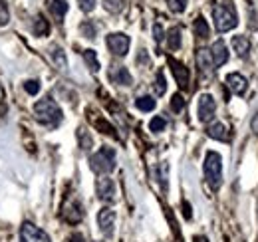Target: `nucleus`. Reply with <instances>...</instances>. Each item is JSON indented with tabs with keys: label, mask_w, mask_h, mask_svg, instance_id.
<instances>
[{
	"label": "nucleus",
	"mask_w": 258,
	"mask_h": 242,
	"mask_svg": "<svg viewBox=\"0 0 258 242\" xmlns=\"http://www.w3.org/2000/svg\"><path fill=\"white\" fill-rule=\"evenodd\" d=\"M64 216L66 220H70V222H80L82 216H84L82 207L80 205H70V211H64Z\"/></svg>",
	"instance_id": "5701e85b"
},
{
	"label": "nucleus",
	"mask_w": 258,
	"mask_h": 242,
	"mask_svg": "<svg viewBox=\"0 0 258 242\" xmlns=\"http://www.w3.org/2000/svg\"><path fill=\"white\" fill-rule=\"evenodd\" d=\"M197 64H199L201 72H205V74H213V70H215V64H213L209 50H199L197 52Z\"/></svg>",
	"instance_id": "2eb2a0df"
},
{
	"label": "nucleus",
	"mask_w": 258,
	"mask_h": 242,
	"mask_svg": "<svg viewBox=\"0 0 258 242\" xmlns=\"http://www.w3.org/2000/svg\"><path fill=\"white\" fill-rule=\"evenodd\" d=\"M183 214H185V218H191V216H193V212H191V205H189L187 201H183Z\"/></svg>",
	"instance_id": "4c0bfd02"
},
{
	"label": "nucleus",
	"mask_w": 258,
	"mask_h": 242,
	"mask_svg": "<svg viewBox=\"0 0 258 242\" xmlns=\"http://www.w3.org/2000/svg\"><path fill=\"white\" fill-rule=\"evenodd\" d=\"M153 38H155V42H161V40H163L161 24H155V26H153Z\"/></svg>",
	"instance_id": "e433bc0d"
},
{
	"label": "nucleus",
	"mask_w": 258,
	"mask_h": 242,
	"mask_svg": "<svg viewBox=\"0 0 258 242\" xmlns=\"http://www.w3.org/2000/svg\"><path fill=\"white\" fill-rule=\"evenodd\" d=\"M97 226H99L101 234L109 238L113 234V226H115V211L109 207H103L97 212Z\"/></svg>",
	"instance_id": "0eeeda50"
},
{
	"label": "nucleus",
	"mask_w": 258,
	"mask_h": 242,
	"mask_svg": "<svg viewBox=\"0 0 258 242\" xmlns=\"http://www.w3.org/2000/svg\"><path fill=\"white\" fill-rule=\"evenodd\" d=\"M155 105H157V101H155V97H151V95H141V97L135 99V107H137L139 111H153Z\"/></svg>",
	"instance_id": "6ab92c4d"
},
{
	"label": "nucleus",
	"mask_w": 258,
	"mask_h": 242,
	"mask_svg": "<svg viewBox=\"0 0 258 242\" xmlns=\"http://www.w3.org/2000/svg\"><path fill=\"white\" fill-rule=\"evenodd\" d=\"M24 90H26V93H30V95H36V93L40 91V82H38V80H28V82H24Z\"/></svg>",
	"instance_id": "2f4dec72"
},
{
	"label": "nucleus",
	"mask_w": 258,
	"mask_h": 242,
	"mask_svg": "<svg viewBox=\"0 0 258 242\" xmlns=\"http://www.w3.org/2000/svg\"><path fill=\"white\" fill-rule=\"evenodd\" d=\"M78 4L84 12H92L96 8V0H78Z\"/></svg>",
	"instance_id": "c9c22d12"
},
{
	"label": "nucleus",
	"mask_w": 258,
	"mask_h": 242,
	"mask_svg": "<svg viewBox=\"0 0 258 242\" xmlns=\"http://www.w3.org/2000/svg\"><path fill=\"white\" fill-rule=\"evenodd\" d=\"M252 129H254V133H258V115H256V119L252 121Z\"/></svg>",
	"instance_id": "ea45409f"
},
{
	"label": "nucleus",
	"mask_w": 258,
	"mask_h": 242,
	"mask_svg": "<svg viewBox=\"0 0 258 242\" xmlns=\"http://www.w3.org/2000/svg\"><path fill=\"white\" fill-rule=\"evenodd\" d=\"M18 238H20V242H50L48 232H44L42 228H38L32 222H22Z\"/></svg>",
	"instance_id": "423d86ee"
},
{
	"label": "nucleus",
	"mask_w": 258,
	"mask_h": 242,
	"mask_svg": "<svg viewBox=\"0 0 258 242\" xmlns=\"http://www.w3.org/2000/svg\"><path fill=\"white\" fill-rule=\"evenodd\" d=\"M80 30H82V34H84L86 38H96V26H94L92 22H84Z\"/></svg>",
	"instance_id": "473e14b6"
},
{
	"label": "nucleus",
	"mask_w": 258,
	"mask_h": 242,
	"mask_svg": "<svg viewBox=\"0 0 258 242\" xmlns=\"http://www.w3.org/2000/svg\"><path fill=\"white\" fill-rule=\"evenodd\" d=\"M68 242H86V238H84L80 232H76V234H72V236L68 238Z\"/></svg>",
	"instance_id": "58836bf2"
},
{
	"label": "nucleus",
	"mask_w": 258,
	"mask_h": 242,
	"mask_svg": "<svg viewBox=\"0 0 258 242\" xmlns=\"http://www.w3.org/2000/svg\"><path fill=\"white\" fill-rule=\"evenodd\" d=\"M96 127H99V129H103V133H109V135H113L115 137V129L109 125V123H105L103 119H97L96 121Z\"/></svg>",
	"instance_id": "72a5a7b5"
},
{
	"label": "nucleus",
	"mask_w": 258,
	"mask_h": 242,
	"mask_svg": "<svg viewBox=\"0 0 258 242\" xmlns=\"http://www.w3.org/2000/svg\"><path fill=\"white\" fill-rule=\"evenodd\" d=\"M167 46H169V50H179L181 48V28L179 26H173L167 32Z\"/></svg>",
	"instance_id": "a211bd4d"
},
{
	"label": "nucleus",
	"mask_w": 258,
	"mask_h": 242,
	"mask_svg": "<svg viewBox=\"0 0 258 242\" xmlns=\"http://www.w3.org/2000/svg\"><path fill=\"white\" fill-rule=\"evenodd\" d=\"M109 80L117 86H131L133 84V78H131V74H129L125 66H113L109 70Z\"/></svg>",
	"instance_id": "9d476101"
},
{
	"label": "nucleus",
	"mask_w": 258,
	"mask_h": 242,
	"mask_svg": "<svg viewBox=\"0 0 258 242\" xmlns=\"http://www.w3.org/2000/svg\"><path fill=\"white\" fill-rule=\"evenodd\" d=\"M169 66H171V70H173V76H175V80H177V84H179V88H187L189 86V70L181 64V62L173 60V58H169Z\"/></svg>",
	"instance_id": "9b49d317"
},
{
	"label": "nucleus",
	"mask_w": 258,
	"mask_h": 242,
	"mask_svg": "<svg viewBox=\"0 0 258 242\" xmlns=\"http://www.w3.org/2000/svg\"><path fill=\"white\" fill-rule=\"evenodd\" d=\"M167 6H169L171 12L181 14V12H185V8H187V0H167Z\"/></svg>",
	"instance_id": "cd10ccee"
},
{
	"label": "nucleus",
	"mask_w": 258,
	"mask_h": 242,
	"mask_svg": "<svg viewBox=\"0 0 258 242\" xmlns=\"http://www.w3.org/2000/svg\"><path fill=\"white\" fill-rule=\"evenodd\" d=\"M153 88H155V95H163V93L167 91V80H165L163 70H159V72H157V80H155Z\"/></svg>",
	"instance_id": "bb28decb"
},
{
	"label": "nucleus",
	"mask_w": 258,
	"mask_h": 242,
	"mask_svg": "<svg viewBox=\"0 0 258 242\" xmlns=\"http://www.w3.org/2000/svg\"><path fill=\"white\" fill-rule=\"evenodd\" d=\"M207 135H209L211 139L226 141V127H225V123H221V121H215V123H211V125L207 127Z\"/></svg>",
	"instance_id": "f3484780"
},
{
	"label": "nucleus",
	"mask_w": 258,
	"mask_h": 242,
	"mask_svg": "<svg viewBox=\"0 0 258 242\" xmlns=\"http://www.w3.org/2000/svg\"><path fill=\"white\" fill-rule=\"evenodd\" d=\"M90 167L97 175H107L115 169V151L111 147H101L90 157Z\"/></svg>",
	"instance_id": "20e7f679"
},
{
	"label": "nucleus",
	"mask_w": 258,
	"mask_h": 242,
	"mask_svg": "<svg viewBox=\"0 0 258 242\" xmlns=\"http://www.w3.org/2000/svg\"><path fill=\"white\" fill-rule=\"evenodd\" d=\"M193 30H195V36H197V38H203V40H207L209 34H211V28H209V24H207V20H205L203 16H199V18L195 20Z\"/></svg>",
	"instance_id": "aec40b11"
},
{
	"label": "nucleus",
	"mask_w": 258,
	"mask_h": 242,
	"mask_svg": "<svg viewBox=\"0 0 258 242\" xmlns=\"http://www.w3.org/2000/svg\"><path fill=\"white\" fill-rule=\"evenodd\" d=\"M213 20H215V28H217V32H228L238 24L236 10H234V6H232L230 2L217 4V6L213 8Z\"/></svg>",
	"instance_id": "f03ea898"
},
{
	"label": "nucleus",
	"mask_w": 258,
	"mask_h": 242,
	"mask_svg": "<svg viewBox=\"0 0 258 242\" xmlns=\"http://www.w3.org/2000/svg\"><path fill=\"white\" fill-rule=\"evenodd\" d=\"M96 193L103 203H113L115 201V183L111 181L109 177H105V175L99 177L96 183Z\"/></svg>",
	"instance_id": "1a4fd4ad"
},
{
	"label": "nucleus",
	"mask_w": 258,
	"mask_h": 242,
	"mask_svg": "<svg viewBox=\"0 0 258 242\" xmlns=\"http://www.w3.org/2000/svg\"><path fill=\"white\" fill-rule=\"evenodd\" d=\"M232 48H234L236 56L246 58L250 52V40L246 36H232Z\"/></svg>",
	"instance_id": "4468645a"
},
{
	"label": "nucleus",
	"mask_w": 258,
	"mask_h": 242,
	"mask_svg": "<svg viewBox=\"0 0 258 242\" xmlns=\"http://www.w3.org/2000/svg\"><path fill=\"white\" fill-rule=\"evenodd\" d=\"M215 111H217V101L211 93H203L199 97V119L203 123H209V121L215 117Z\"/></svg>",
	"instance_id": "6e6552de"
},
{
	"label": "nucleus",
	"mask_w": 258,
	"mask_h": 242,
	"mask_svg": "<svg viewBox=\"0 0 258 242\" xmlns=\"http://www.w3.org/2000/svg\"><path fill=\"white\" fill-rule=\"evenodd\" d=\"M105 44H107V48H109V52L113 54V56H119V58H123V56H127L129 52V36L127 34H123V32H113V34H109L107 38H105Z\"/></svg>",
	"instance_id": "39448f33"
},
{
	"label": "nucleus",
	"mask_w": 258,
	"mask_h": 242,
	"mask_svg": "<svg viewBox=\"0 0 258 242\" xmlns=\"http://www.w3.org/2000/svg\"><path fill=\"white\" fill-rule=\"evenodd\" d=\"M123 4H125V0H103L105 10H107V12H111V14L121 12V10H123Z\"/></svg>",
	"instance_id": "a878e982"
},
{
	"label": "nucleus",
	"mask_w": 258,
	"mask_h": 242,
	"mask_svg": "<svg viewBox=\"0 0 258 242\" xmlns=\"http://www.w3.org/2000/svg\"><path fill=\"white\" fill-rule=\"evenodd\" d=\"M226 84H228V88L232 90L234 95H242L246 91V78L240 76V74H228L226 76Z\"/></svg>",
	"instance_id": "ddd939ff"
},
{
	"label": "nucleus",
	"mask_w": 258,
	"mask_h": 242,
	"mask_svg": "<svg viewBox=\"0 0 258 242\" xmlns=\"http://www.w3.org/2000/svg\"><path fill=\"white\" fill-rule=\"evenodd\" d=\"M50 58H52L54 66H56L58 70L66 72V68H68V60H66V52L60 48V46H50Z\"/></svg>",
	"instance_id": "dca6fc26"
},
{
	"label": "nucleus",
	"mask_w": 258,
	"mask_h": 242,
	"mask_svg": "<svg viewBox=\"0 0 258 242\" xmlns=\"http://www.w3.org/2000/svg\"><path fill=\"white\" fill-rule=\"evenodd\" d=\"M193 240H195V242H209L207 238H205V236H195Z\"/></svg>",
	"instance_id": "a19ab883"
},
{
	"label": "nucleus",
	"mask_w": 258,
	"mask_h": 242,
	"mask_svg": "<svg viewBox=\"0 0 258 242\" xmlns=\"http://www.w3.org/2000/svg\"><path fill=\"white\" fill-rule=\"evenodd\" d=\"M48 30H50L48 20H46L42 14H38V16H36V22H34V34H38V36H46Z\"/></svg>",
	"instance_id": "b1692460"
},
{
	"label": "nucleus",
	"mask_w": 258,
	"mask_h": 242,
	"mask_svg": "<svg viewBox=\"0 0 258 242\" xmlns=\"http://www.w3.org/2000/svg\"><path fill=\"white\" fill-rule=\"evenodd\" d=\"M48 8L56 18H64V14L68 12V2L66 0H48Z\"/></svg>",
	"instance_id": "412c9836"
},
{
	"label": "nucleus",
	"mask_w": 258,
	"mask_h": 242,
	"mask_svg": "<svg viewBox=\"0 0 258 242\" xmlns=\"http://www.w3.org/2000/svg\"><path fill=\"white\" fill-rule=\"evenodd\" d=\"M84 62L90 68V72L96 74L97 70H99V60H97V54L94 50H84Z\"/></svg>",
	"instance_id": "4be33fe9"
},
{
	"label": "nucleus",
	"mask_w": 258,
	"mask_h": 242,
	"mask_svg": "<svg viewBox=\"0 0 258 242\" xmlns=\"http://www.w3.org/2000/svg\"><path fill=\"white\" fill-rule=\"evenodd\" d=\"M78 139H80V147H82L84 151H90V149H92L94 139L86 133V129H80V131H78Z\"/></svg>",
	"instance_id": "393cba45"
},
{
	"label": "nucleus",
	"mask_w": 258,
	"mask_h": 242,
	"mask_svg": "<svg viewBox=\"0 0 258 242\" xmlns=\"http://www.w3.org/2000/svg\"><path fill=\"white\" fill-rule=\"evenodd\" d=\"M34 115L44 125H58L62 121V109L52 97H44L34 103Z\"/></svg>",
	"instance_id": "f257e3e1"
},
{
	"label": "nucleus",
	"mask_w": 258,
	"mask_h": 242,
	"mask_svg": "<svg viewBox=\"0 0 258 242\" xmlns=\"http://www.w3.org/2000/svg\"><path fill=\"white\" fill-rule=\"evenodd\" d=\"M183 107H185L183 95H181V93H175V95L171 97V109H173L175 113H179V111H183Z\"/></svg>",
	"instance_id": "c85d7f7f"
},
{
	"label": "nucleus",
	"mask_w": 258,
	"mask_h": 242,
	"mask_svg": "<svg viewBox=\"0 0 258 242\" xmlns=\"http://www.w3.org/2000/svg\"><path fill=\"white\" fill-rule=\"evenodd\" d=\"M159 183H161L163 191H167V163H161L159 167Z\"/></svg>",
	"instance_id": "f704fd0d"
},
{
	"label": "nucleus",
	"mask_w": 258,
	"mask_h": 242,
	"mask_svg": "<svg viewBox=\"0 0 258 242\" xmlns=\"http://www.w3.org/2000/svg\"><path fill=\"white\" fill-rule=\"evenodd\" d=\"M167 127V121H165V117H153V119L149 121V129L153 131V133H159V131H163Z\"/></svg>",
	"instance_id": "c756f323"
},
{
	"label": "nucleus",
	"mask_w": 258,
	"mask_h": 242,
	"mask_svg": "<svg viewBox=\"0 0 258 242\" xmlns=\"http://www.w3.org/2000/svg\"><path fill=\"white\" fill-rule=\"evenodd\" d=\"M10 22V10L4 0H0V26H6Z\"/></svg>",
	"instance_id": "7c9ffc66"
},
{
	"label": "nucleus",
	"mask_w": 258,
	"mask_h": 242,
	"mask_svg": "<svg viewBox=\"0 0 258 242\" xmlns=\"http://www.w3.org/2000/svg\"><path fill=\"white\" fill-rule=\"evenodd\" d=\"M205 179L213 191H217L223 183V159L217 151H209L205 157Z\"/></svg>",
	"instance_id": "7ed1b4c3"
},
{
	"label": "nucleus",
	"mask_w": 258,
	"mask_h": 242,
	"mask_svg": "<svg viewBox=\"0 0 258 242\" xmlns=\"http://www.w3.org/2000/svg\"><path fill=\"white\" fill-rule=\"evenodd\" d=\"M209 52H211V58H213L215 68L223 66V64H226V60H228V50H226V44L223 40H217V42L211 46Z\"/></svg>",
	"instance_id": "f8f14e48"
}]
</instances>
